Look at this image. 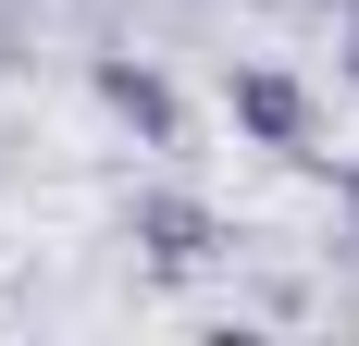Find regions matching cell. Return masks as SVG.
I'll return each instance as SVG.
<instances>
[{
	"instance_id": "obj_4",
	"label": "cell",
	"mask_w": 359,
	"mask_h": 346,
	"mask_svg": "<svg viewBox=\"0 0 359 346\" xmlns=\"http://www.w3.org/2000/svg\"><path fill=\"white\" fill-rule=\"evenodd\" d=\"M334 198H347V235H359V161H334Z\"/></svg>"
},
{
	"instance_id": "obj_5",
	"label": "cell",
	"mask_w": 359,
	"mask_h": 346,
	"mask_svg": "<svg viewBox=\"0 0 359 346\" xmlns=\"http://www.w3.org/2000/svg\"><path fill=\"white\" fill-rule=\"evenodd\" d=\"M347 87H359V37H347Z\"/></svg>"
},
{
	"instance_id": "obj_1",
	"label": "cell",
	"mask_w": 359,
	"mask_h": 346,
	"mask_svg": "<svg viewBox=\"0 0 359 346\" xmlns=\"http://www.w3.org/2000/svg\"><path fill=\"white\" fill-rule=\"evenodd\" d=\"M223 111H236V137H248V148H273V161H323V111H310V87H297V74L236 62Z\"/></svg>"
},
{
	"instance_id": "obj_3",
	"label": "cell",
	"mask_w": 359,
	"mask_h": 346,
	"mask_svg": "<svg viewBox=\"0 0 359 346\" xmlns=\"http://www.w3.org/2000/svg\"><path fill=\"white\" fill-rule=\"evenodd\" d=\"M100 111H111V124H137L149 148H186V99L161 87V62H124V50H100Z\"/></svg>"
},
{
	"instance_id": "obj_2",
	"label": "cell",
	"mask_w": 359,
	"mask_h": 346,
	"mask_svg": "<svg viewBox=\"0 0 359 346\" xmlns=\"http://www.w3.org/2000/svg\"><path fill=\"white\" fill-rule=\"evenodd\" d=\"M124 235L149 247V272H198V260H223V210H211V198H186V186H137Z\"/></svg>"
}]
</instances>
